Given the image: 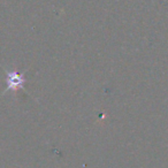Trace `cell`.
I'll use <instances>...</instances> for the list:
<instances>
[{"label": "cell", "instance_id": "cell-1", "mask_svg": "<svg viewBox=\"0 0 168 168\" xmlns=\"http://www.w3.org/2000/svg\"><path fill=\"white\" fill-rule=\"evenodd\" d=\"M7 91H17L19 89H23V85L25 83L24 75L20 74L19 71H7Z\"/></svg>", "mask_w": 168, "mask_h": 168}]
</instances>
